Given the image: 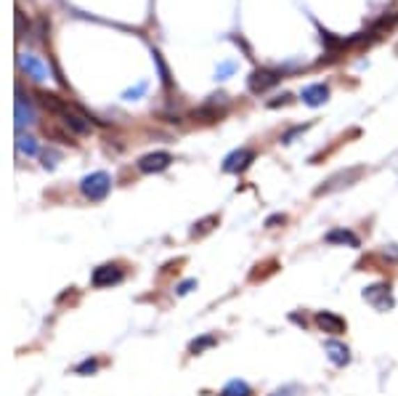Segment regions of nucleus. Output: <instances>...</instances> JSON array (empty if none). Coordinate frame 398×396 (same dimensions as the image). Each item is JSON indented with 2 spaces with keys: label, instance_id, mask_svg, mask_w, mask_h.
Listing matches in <instances>:
<instances>
[{
  "label": "nucleus",
  "instance_id": "nucleus-20",
  "mask_svg": "<svg viewBox=\"0 0 398 396\" xmlns=\"http://www.w3.org/2000/svg\"><path fill=\"white\" fill-rule=\"evenodd\" d=\"M96 370H99V362H96V359H86L83 365H77V372H80V375H86V372H96Z\"/></svg>",
  "mask_w": 398,
  "mask_h": 396
},
{
  "label": "nucleus",
  "instance_id": "nucleus-5",
  "mask_svg": "<svg viewBox=\"0 0 398 396\" xmlns=\"http://www.w3.org/2000/svg\"><path fill=\"white\" fill-rule=\"evenodd\" d=\"M313 322H316V327H319L321 333H327V335H340V333L348 330V322L335 312H319L313 317Z\"/></svg>",
  "mask_w": 398,
  "mask_h": 396
},
{
  "label": "nucleus",
  "instance_id": "nucleus-18",
  "mask_svg": "<svg viewBox=\"0 0 398 396\" xmlns=\"http://www.w3.org/2000/svg\"><path fill=\"white\" fill-rule=\"evenodd\" d=\"M269 396H303V388H300L298 383H287V386L276 388V391L269 394Z\"/></svg>",
  "mask_w": 398,
  "mask_h": 396
},
{
  "label": "nucleus",
  "instance_id": "nucleus-16",
  "mask_svg": "<svg viewBox=\"0 0 398 396\" xmlns=\"http://www.w3.org/2000/svg\"><path fill=\"white\" fill-rule=\"evenodd\" d=\"M215 227H218V215H207V218H202V221L194 224L191 237H205V234H207V231H213Z\"/></svg>",
  "mask_w": 398,
  "mask_h": 396
},
{
  "label": "nucleus",
  "instance_id": "nucleus-22",
  "mask_svg": "<svg viewBox=\"0 0 398 396\" xmlns=\"http://www.w3.org/2000/svg\"><path fill=\"white\" fill-rule=\"evenodd\" d=\"M276 224H287V215H282V213H279V215H271L269 221H266V227H269V229H273Z\"/></svg>",
  "mask_w": 398,
  "mask_h": 396
},
{
  "label": "nucleus",
  "instance_id": "nucleus-10",
  "mask_svg": "<svg viewBox=\"0 0 398 396\" xmlns=\"http://www.w3.org/2000/svg\"><path fill=\"white\" fill-rule=\"evenodd\" d=\"M324 351H327L329 362L337 365V367H345V365L351 362V349H348L345 343H340V340H327V343H324Z\"/></svg>",
  "mask_w": 398,
  "mask_h": 396
},
{
  "label": "nucleus",
  "instance_id": "nucleus-3",
  "mask_svg": "<svg viewBox=\"0 0 398 396\" xmlns=\"http://www.w3.org/2000/svg\"><path fill=\"white\" fill-rule=\"evenodd\" d=\"M361 296H364V300L369 303L374 312H390L393 309V293H390V284L388 282L369 284Z\"/></svg>",
  "mask_w": 398,
  "mask_h": 396
},
{
  "label": "nucleus",
  "instance_id": "nucleus-14",
  "mask_svg": "<svg viewBox=\"0 0 398 396\" xmlns=\"http://www.w3.org/2000/svg\"><path fill=\"white\" fill-rule=\"evenodd\" d=\"M398 24V14L396 11H390V16L385 14L383 19H380V22H377V24H374V27H372V38H380V35H385V32H390V29L396 27Z\"/></svg>",
  "mask_w": 398,
  "mask_h": 396
},
{
  "label": "nucleus",
  "instance_id": "nucleus-13",
  "mask_svg": "<svg viewBox=\"0 0 398 396\" xmlns=\"http://www.w3.org/2000/svg\"><path fill=\"white\" fill-rule=\"evenodd\" d=\"M191 117H194L197 123H215V120H221V117H223V109H218L215 104H205V107L194 109Z\"/></svg>",
  "mask_w": 398,
  "mask_h": 396
},
{
  "label": "nucleus",
  "instance_id": "nucleus-15",
  "mask_svg": "<svg viewBox=\"0 0 398 396\" xmlns=\"http://www.w3.org/2000/svg\"><path fill=\"white\" fill-rule=\"evenodd\" d=\"M221 396H253V388H250L244 381L237 378V381H228L226 386H223Z\"/></svg>",
  "mask_w": 398,
  "mask_h": 396
},
{
  "label": "nucleus",
  "instance_id": "nucleus-11",
  "mask_svg": "<svg viewBox=\"0 0 398 396\" xmlns=\"http://www.w3.org/2000/svg\"><path fill=\"white\" fill-rule=\"evenodd\" d=\"M324 240H327L329 245H348V247H358V245H361L351 229H332V231H327Z\"/></svg>",
  "mask_w": 398,
  "mask_h": 396
},
{
  "label": "nucleus",
  "instance_id": "nucleus-7",
  "mask_svg": "<svg viewBox=\"0 0 398 396\" xmlns=\"http://www.w3.org/2000/svg\"><path fill=\"white\" fill-rule=\"evenodd\" d=\"M279 80H282V72L255 70L253 75H250V91H253V93H266V91H269V88H273Z\"/></svg>",
  "mask_w": 398,
  "mask_h": 396
},
{
  "label": "nucleus",
  "instance_id": "nucleus-17",
  "mask_svg": "<svg viewBox=\"0 0 398 396\" xmlns=\"http://www.w3.org/2000/svg\"><path fill=\"white\" fill-rule=\"evenodd\" d=\"M213 346H218V338H215V335H202V338L191 340L189 351H191V354H202V351H207V349H213Z\"/></svg>",
  "mask_w": 398,
  "mask_h": 396
},
{
  "label": "nucleus",
  "instance_id": "nucleus-8",
  "mask_svg": "<svg viewBox=\"0 0 398 396\" xmlns=\"http://www.w3.org/2000/svg\"><path fill=\"white\" fill-rule=\"evenodd\" d=\"M173 157L168 152H152L138 160V170L141 173H162L165 168H170Z\"/></svg>",
  "mask_w": 398,
  "mask_h": 396
},
{
  "label": "nucleus",
  "instance_id": "nucleus-2",
  "mask_svg": "<svg viewBox=\"0 0 398 396\" xmlns=\"http://www.w3.org/2000/svg\"><path fill=\"white\" fill-rule=\"evenodd\" d=\"M109 189H112V178H109V173H90L83 178V184H80V192H83V197L90 199V202H101V199L109 195Z\"/></svg>",
  "mask_w": 398,
  "mask_h": 396
},
{
  "label": "nucleus",
  "instance_id": "nucleus-6",
  "mask_svg": "<svg viewBox=\"0 0 398 396\" xmlns=\"http://www.w3.org/2000/svg\"><path fill=\"white\" fill-rule=\"evenodd\" d=\"M90 282H93V287H112V284L122 282V269L117 264H104L99 269H93Z\"/></svg>",
  "mask_w": 398,
  "mask_h": 396
},
{
  "label": "nucleus",
  "instance_id": "nucleus-21",
  "mask_svg": "<svg viewBox=\"0 0 398 396\" xmlns=\"http://www.w3.org/2000/svg\"><path fill=\"white\" fill-rule=\"evenodd\" d=\"M191 287H197V280H186V282H181L178 284V296H186V293H191Z\"/></svg>",
  "mask_w": 398,
  "mask_h": 396
},
{
  "label": "nucleus",
  "instance_id": "nucleus-12",
  "mask_svg": "<svg viewBox=\"0 0 398 396\" xmlns=\"http://www.w3.org/2000/svg\"><path fill=\"white\" fill-rule=\"evenodd\" d=\"M329 96V88L327 85H308L305 91H303V99L305 104H311V107H319V104H324Z\"/></svg>",
  "mask_w": 398,
  "mask_h": 396
},
{
  "label": "nucleus",
  "instance_id": "nucleus-1",
  "mask_svg": "<svg viewBox=\"0 0 398 396\" xmlns=\"http://www.w3.org/2000/svg\"><path fill=\"white\" fill-rule=\"evenodd\" d=\"M38 101H40L43 109L56 114L58 123L64 128H70L72 133H88L90 130V123H88L86 114L80 112V109H74L67 99H58L56 93H48V91H38Z\"/></svg>",
  "mask_w": 398,
  "mask_h": 396
},
{
  "label": "nucleus",
  "instance_id": "nucleus-4",
  "mask_svg": "<svg viewBox=\"0 0 398 396\" xmlns=\"http://www.w3.org/2000/svg\"><path fill=\"white\" fill-rule=\"evenodd\" d=\"M364 176V168H351V170H340V173H335L332 178H327L324 184L316 189V197H321V195H329V192H337L342 186H351L356 184L358 178Z\"/></svg>",
  "mask_w": 398,
  "mask_h": 396
},
{
  "label": "nucleus",
  "instance_id": "nucleus-9",
  "mask_svg": "<svg viewBox=\"0 0 398 396\" xmlns=\"http://www.w3.org/2000/svg\"><path fill=\"white\" fill-rule=\"evenodd\" d=\"M253 160H255V152H253V149H237V152H231V155L223 160V170H226V173H239V170L247 168Z\"/></svg>",
  "mask_w": 398,
  "mask_h": 396
},
{
  "label": "nucleus",
  "instance_id": "nucleus-19",
  "mask_svg": "<svg viewBox=\"0 0 398 396\" xmlns=\"http://www.w3.org/2000/svg\"><path fill=\"white\" fill-rule=\"evenodd\" d=\"M16 146H19V149H22V152H27V155H35V152H38V146H35V142H32V139H24V136H19V139H16Z\"/></svg>",
  "mask_w": 398,
  "mask_h": 396
}]
</instances>
